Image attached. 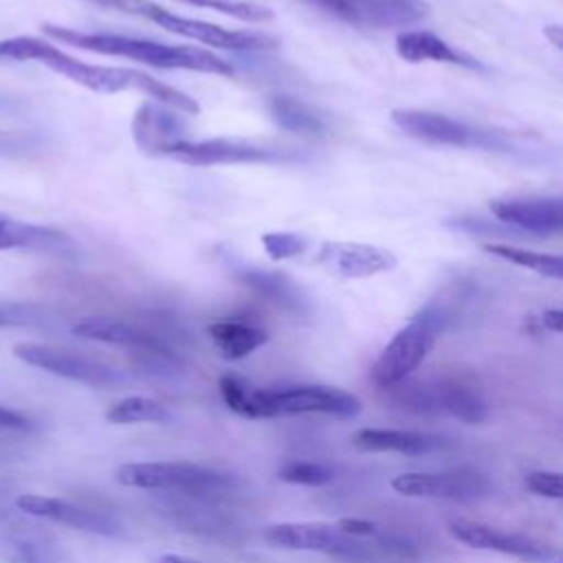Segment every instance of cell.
<instances>
[{
	"label": "cell",
	"instance_id": "obj_28",
	"mask_svg": "<svg viewBox=\"0 0 563 563\" xmlns=\"http://www.w3.org/2000/svg\"><path fill=\"white\" fill-rule=\"evenodd\" d=\"M106 418L114 424H136V422H169L172 413L158 400L145 396H130L112 405Z\"/></svg>",
	"mask_w": 563,
	"mask_h": 563
},
{
	"label": "cell",
	"instance_id": "obj_38",
	"mask_svg": "<svg viewBox=\"0 0 563 563\" xmlns=\"http://www.w3.org/2000/svg\"><path fill=\"white\" fill-rule=\"evenodd\" d=\"M541 321H543V328H548V330H552V332H561V330H563V312H561L559 308L545 310L543 317H541Z\"/></svg>",
	"mask_w": 563,
	"mask_h": 563
},
{
	"label": "cell",
	"instance_id": "obj_41",
	"mask_svg": "<svg viewBox=\"0 0 563 563\" xmlns=\"http://www.w3.org/2000/svg\"><path fill=\"white\" fill-rule=\"evenodd\" d=\"M543 33H545V37H550V40H552V44H554L556 48L561 46V26L550 24V26H545V29H543Z\"/></svg>",
	"mask_w": 563,
	"mask_h": 563
},
{
	"label": "cell",
	"instance_id": "obj_10",
	"mask_svg": "<svg viewBox=\"0 0 563 563\" xmlns=\"http://www.w3.org/2000/svg\"><path fill=\"white\" fill-rule=\"evenodd\" d=\"M172 158L194 165V167H209V165H238V163H284L295 161L297 152L282 145L260 143L251 139H202V141H180L169 150Z\"/></svg>",
	"mask_w": 563,
	"mask_h": 563
},
{
	"label": "cell",
	"instance_id": "obj_18",
	"mask_svg": "<svg viewBox=\"0 0 563 563\" xmlns=\"http://www.w3.org/2000/svg\"><path fill=\"white\" fill-rule=\"evenodd\" d=\"M334 559L341 563H422L420 550L411 539L387 532L380 526L367 537L350 534Z\"/></svg>",
	"mask_w": 563,
	"mask_h": 563
},
{
	"label": "cell",
	"instance_id": "obj_33",
	"mask_svg": "<svg viewBox=\"0 0 563 563\" xmlns=\"http://www.w3.org/2000/svg\"><path fill=\"white\" fill-rule=\"evenodd\" d=\"M262 246L271 255V260H292L308 249V240L292 231H271L262 235Z\"/></svg>",
	"mask_w": 563,
	"mask_h": 563
},
{
	"label": "cell",
	"instance_id": "obj_39",
	"mask_svg": "<svg viewBox=\"0 0 563 563\" xmlns=\"http://www.w3.org/2000/svg\"><path fill=\"white\" fill-rule=\"evenodd\" d=\"M18 108H22V101L18 97L0 92V112H11V110H18Z\"/></svg>",
	"mask_w": 563,
	"mask_h": 563
},
{
	"label": "cell",
	"instance_id": "obj_2",
	"mask_svg": "<svg viewBox=\"0 0 563 563\" xmlns=\"http://www.w3.org/2000/svg\"><path fill=\"white\" fill-rule=\"evenodd\" d=\"M42 33L81 51L110 55V57H125L154 68L233 75V66L229 62L198 46H172V44L119 35V33H86L70 26H59V24H42Z\"/></svg>",
	"mask_w": 563,
	"mask_h": 563
},
{
	"label": "cell",
	"instance_id": "obj_16",
	"mask_svg": "<svg viewBox=\"0 0 563 563\" xmlns=\"http://www.w3.org/2000/svg\"><path fill=\"white\" fill-rule=\"evenodd\" d=\"M490 211L499 222L537 235H552L563 227V205L556 196L499 198L490 202Z\"/></svg>",
	"mask_w": 563,
	"mask_h": 563
},
{
	"label": "cell",
	"instance_id": "obj_19",
	"mask_svg": "<svg viewBox=\"0 0 563 563\" xmlns=\"http://www.w3.org/2000/svg\"><path fill=\"white\" fill-rule=\"evenodd\" d=\"M0 251H31L70 257L77 253V244L62 229L22 222L0 211Z\"/></svg>",
	"mask_w": 563,
	"mask_h": 563
},
{
	"label": "cell",
	"instance_id": "obj_23",
	"mask_svg": "<svg viewBox=\"0 0 563 563\" xmlns=\"http://www.w3.org/2000/svg\"><path fill=\"white\" fill-rule=\"evenodd\" d=\"M235 277L240 279V284H244L246 288H251L255 295L264 297L279 310H286L290 314L308 312V297L303 288L284 271L244 266V268H238Z\"/></svg>",
	"mask_w": 563,
	"mask_h": 563
},
{
	"label": "cell",
	"instance_id": "obj_20",
	"mask_svg": "<svg viewBox=\"0 0 563 563\" xmlns=\"http://www.w3.org/2000/svg\"><path fill=\"white\" fill-rule=\"evenodd\" d=\"M264 539L275 548L323 552L334 559L347 543L350 534L339 530L336 523L301 521V523H275L264 532Z\"/></svg>",
	"mask_w": 563,
	"mask_h": 563
},
{
	"label": "cell",
	"instance_id": "obj_25",
	"mask_svg": "<svg viewBox=\"0 0 563 563\" xmlns=\"http://www.w3.org/2000/svg\"><path fill=\"white\" fill-rule=\"evenodd\" d=\"M211 341L220 354L229 361H238L255 352L268 341V332L244 319H220L207 328Z\"/></svg>",
	"mask_w": 563,
	"mask_h": 563
},
{
	"label": "cell",
	"instance_id": "obj_29",
	"mask_svg": "<svg viewBox=\"0 0 563 563\" xmlns=\"http://www.w3.org/2000/svg\"><path fill=\"white\" fill-rule=\"evenodd\" d=\"M185 4H194L200 9H211L222 15H231L242 22H268L273 20V11L264 4L251 0H180Z\"/></svg>",
	"mask_w": 563,
	"mask_h": 563
},
{
	"label": "cell",
	"instance_id": "obj_7",
	"mask_svg": "<svg viewBox=\"0 0 563 563\" xmlns=\"http://www.w3.org/2000/svg\"><path fill=\"white\" fill-rule=\"evenodd\" d=\"M114 477L132 488L180 490L189 495L220 493L235 484L233 475L189 462H130L121 464Z\"/></svg>",
	"mask_w": 563,
	"mask_h": 563
},
{
	"label": "cell",
	"instance_id": "obj_13",
	"mask_svg": "<svg viewBox=\"0 0 563 563\" xmlns=\"http://www.w3.org/2000/svg\"><path fill=\"white\" fill-rule=\"evenodd\" d=\"M446 530L455 541L475 550L501 552V554L519 556L523 561H550L556 556V552L548 543L537 541L534 537L501 530L497 526H488L471 519H453L446 526Z\"/></svg>",
	"mask_w": 563,
	"mask_h": 563
},
{
	"label": "cell",
	"instance_id": "obj_35",
	"mask_svg": "<svg viewBox=\"0 0 563 563\" xmlns=\"http://www.w3.org/2000/svg\"><path fill=\"white\" fill-rule=\"evenodd\" d=\"M40 143L37 136L29 132H15V130H0V156H18L26 154Z\"/></svg>",
	"mask_w": 563,
	"mask_h": 563
},
{
	"label": "cell",
	"instance_id": "obj_11",
	"mask_svg": "<svg viewBox=\"0 0 563 563\" xmlns=\"http://www.w3.org/2000/svg\"><path fill=\"white\" fill-rule=\"evenodd\" d=\"M330 18L361 29H405L429 15L422 0H306Z\"/></svg>",
	"mask_w": 563,
	"mask_h": 563
},
{
	"label": "cell",
	"instance_id": "obj_21",
	"mask_svg": "<svg viewBox=\"0 0 563 563\" xmlns=\"http://www.w3.org/2000/svg\"><path fill=\"white\" fill-rule=\"evenodd\" d=\"M70 332L81 339L90 341H101L110 345H123L134 352L141 350H169L167 341L150 330L147 325L141 323H130V321H119V319H106V317H88L77 321Z\"/></svg>",
	"mask_w": 563,
	"mask_h": 563
},
{
	"label": "cell",
	"instance_id": "obj_22",
	"mask_svg": "<svg viewBox=\"0 0 563 563\" xmlns=\"http://www.w3.org/2000/svg\"><path fill=\"white\" fill-rule=\"evenodd\" d=\"M352 444L365 453L391 451V453H405V455H422V453H435V451L449 449L451 440L438 433H427V431L365 427L352 435Z\"/></svg>",
	"mask_w": 563,
	"mask_h": 563
},
{
	"label": "cell",
	"instance_id": "obj_40",
	"mask_svg": "<svg viewBox=\"0 0 563 563\" xmlns=\"http://www.w3.org/2000/svg\"><path fill=\"white\" fill-rule=\"evenodd\" d=\"M158 563H207V561H198V559H189L183 554H163L158 559Z\"/></svg>",
	"mask_w": 563,
	"mask_h": 563
},
{
	"label": "cell",
	"instance_id": "obj_34",
	"mask_svg": "<svg viewBox=\"0 0 563 563\" xmlns=\"http://www.w3.org/2000/svg\"><path fill=\"white\" fill-rule=\"evenodd\" d=\"M526 488L539 497H550V499H561L563 495V479L561 473L556 471H534L528 473L523 479Z\"/></svg>",
	"mask_w": 563,
	"mask_h": 563
},
{
	"label": "cell",
	"instance_id": "obj_6",
	"mask_svg": "<svg viewBox=\"0 0 563 563\" xmlns=\"http://www.w3.org/2000/svg\"><path fill=\"white\" fill-rule=\"evenodd\" d=\"M103 7L130 13V15H139L145 18L154 24H158L161 29L196 40L200 44H209L216 48H224V51H266V48H275V40L262 33H253V31H235V29H224L220 24L213 22H205V20H196V18H185L178 15L165 7H158L150 0H95Z\"/></svg>",
	"mask_w": 563,
	"mask_h": 563
},
{
	"label": "cell",
	"instance_id": "obj_8",
	"mask_svg": "<svg viewBox=\"0 0 563 563\" xmlns=\"http://www.w3.org/2000/svg\"><path fill=\"white\" fill-rule=\"evenodd\" d=\"M255 418L325 413L334 418H354L361 413V400L343 389L325 385H299L288 389H253Z\"/></svg>",
	"mask_w": 563,
	"mask_h": 563
},
{
	"label": "cell",
	"instance_id": "obj_3",
	"mask_svg": "<svg viewBox=\"0 0 563 563\" xmlns=\"http://www.w3.org/2000/svg\"><path fill=\"white\" fill-rule=\"evenodd\" d=\"M449 328L451 321L440 303L435 299L429 301L385 345L372 367V380L383 389L405 383L429 356L438 336Z\"/></svg>",
	"mask_w": 563,
	"mask_h": 563
},
{
	"label": "cell",
	"instance_id": "obj_14",
	"mask_svg": "<svg viewBox=\"0 0 563 563\" xmlns=\"http://www.w3.org/2000/svg\"><path fill=\"white\" fill-rule=\"evenodd\" d=\"M15 506L31 517L64 523L81 532H92L101 537H117L121 532V523L110 512L88 508L68 499L37 495V493H22L15 497Z\"/></svg>",
	"mask_w": 563,
	"mask_h": 563
},
{
	"label": "cell",
	"instance_id": "obj_32",
	"mask_svg": "<svg viewBox=\"0 0 563 563\" xmlns=\"http://www.w3.org/2000/svg\"><path fill=\"white\" fill-rule=\"evenodd\" d=\"M220 394L222 400L231 411L244 418H255V407H253V389L235 374H224L220 376Z\"/></svg>",
	"mask_w": 563,
	"mask_h": 563
},
{
	"label": "cell",
	"instance_id": "obj_17",
	"mask_svg": "<svg viewBox=\"0 0 563 563\" xmlns=\"http://www.w3.org/2000/svg\"><path fill=\"white\" fill-rule=\"evenodd\" d=\"M132 136L141 152L154 156H167L174 145L187 139L185 123L176 114V110L152 99L139 106V110L134 112Z\"/></svg>",
	"mask_w": 563,
	"mask_h": 563
},
{
	"label": "cell",
	"instance_id": "obj_9",
	"mask_svg": "<svg viewBox=\"0 0 563 563\" xmlns=\"http://www.w3.org/2000/svg\"><path fill=\"white\" fill-rule=\"evenodd\" d=\"M13 354L26 365H33L37 369L81 385L119 387L125 383V374L121 369L101 358L81 354L77 350L48 343H15Z\"/></svg>",
	"mask_w": 563,
	"mask_h": 563
},
{
	"label": "cell",
	"instance_id": "obj_31",
	"mask_svg": "<svg viewBox=\"0 0 563 563\" xmlns=\"http://www.w3.org/2000/svg\"><path fill=\"white\" fill-rule=\"evenodd\" d=\"M334 477L336 475L328 464L308 462V460H292L279 468V479L288 484H301V486H323Z\"/></svg>",
	"mask_w": 563,
	"mask_h": 563
},
{
	"label": "cell",
	"instance_id": "obj_4",
	"mask_svg": "<svg viewBox=\"0 0 563 563\" xmlns=\"http://www.w3.org/2000/svg\"><path fill=\"white\" fill-rule=\"evenodd\" d=\"M396 400L418 413H449L466 424L488 418V402L479 383L462 372L444 374L431 383H398Z\"/></svg>",
	"mask_w": 563,
	"mask_h": 563
},
{
	"label": "cell",
	"instance_id": "obj_27",
	"mask_svg": "<svg viewBox=\"0 0 563 563\" xmlns=\"http://www.w3.org/2000/svg\"><path fill=\"white\" fill-rule=\"evenodd\" d=\"M484 251L504 260V262L517 264L521 268H530L541 277H550V279H561L563 277L561 257L554 255V253H541V251H530V249L515 246V244H495V242L484 244Z\"/></svg>",
	"mask_w": 563,
	"mask_h": 563
},
{
	"label": "cell",
	"instance_id": "obj_1",
	"mask_svg": "<svg viewBox=\"0 0 563 563\" xmlns=\"http://www.w3.org/2000/svg\"><path fill=\"white\" fill-rule=\"evenodd\" d=\"M0 59L9 62H37L46 68H51L57 75H64L66 79L95 90V92H121V90H141L152 101L163 103L176 112L185 114H198L200 103L189 97L187 92L154 79L152 75L125 68V66H101V64H86L55 44L33 37V35H15L0 40Z\"/></svg>",
	"mask_w": 563,
	"mask_h": 563
},
{
	"label": "cell",
	"instance_id": "obj_30",
	"mask_svg": "<svg viewBox=\"0 0 563 563\" xmlns=\"http://www.w3.org/2000/svg\"><path fill=\"white\" fill-rule=\"evenodd\" d=\"M55 317L48 308L35 303H0V330L2 328H35L48 325Z\"/></svg>",
	"mask_w": 563,
	"mask_h": 563
},
{
	"label": "cell",
	"instance_id": "obj_26",
	"mask_svg": "<svg viewBox=\"0 0 563 563\" xmlns=\"http://www.w3.org/2000/svg\"><path fill=\"white\" fill-rule=\"evenodd\" d=\"M268 108L277 125L288 132H295L301 136H323L328 132L325 119L314 108H310L308 103L290 95H275Z\"/></svg>",
	"mask_w": 563,
	"mask_h": 563
},
{
	"label": "cell",
	"instance_id": "obj_37",
	"mask_svg": "<svg viewBox=\"0 0 563 563\" xmlns=\"http://www.w3.org/2000/svg\"><path fill=\"white\" fill-rule=\"evenodd\" d=\"M336 526H339V530H343L345 534H352V537H367V534L376 532V528H378L374 521L358 519V517H345Z\"/></svg>",
	"mask_w": 563,
	"mask_h": 563
},
{
	"label": "cell",
	"instance_id": "obj_12",
	"mask_svg": "<svg viewBox=\"0 0 563 563\" xmlns=\"http://www.w3.org/2000/svg\"><path fill=\"white\" fill-rule=\"evenodd\" d=\"M391 488L405 497L473 501L490 493V482L479 471L457 468L446 473H402L391 479Z\"/></svg>",
	"mask_w": 563,
	"mask_h": 563
},
{
	"label": "cell",
	"instance_id": "obj_36",
	"mask_svg": "<svg viewBox=\"0 0 563 563\" xmlns=\"http://www.w3.org/2000/svg\"><path fill=\"white\" fill-rule=\"evenodd\" d=\"M0 427L2 429H15V431H26L33 427V420L15 409H9V407H2L0 405Z\"/></svg>",
	"mask_w": 563,
	"mask_h": 563
},
{
	"label": "cell",
	"instance_id": "obj_5",
	"mask_svg": "<svg viewBox=\"0 0 563 563\" xmlns=\"http://www.w3.org/2000/svg\"><path fill=\"white\" fill-rule=\"evenodd\" d=\"M391 121L411 139L449 145V147H466V150H486V152H512L515 143L506 130L475 125L442 112L418 110V108H396L391 112Z\"/></svg>",
	"mask_w": 563,
	"mask_h": 563
},
{
	"label": "cell",
	"instance_id": "obj_24",
	"mask_svg": "<svg viewBox=\"0 0 563 563\" xmlns=\"http://www.w3.org/2000/svg\"><path fill=\"white\" fill-rule=\"evenodd\" d=\"M396 53L411 64L438 62V64H453V66H466V68H482V64L468 53L457 51L440 35L431 31H420V29L400 31L396 35Z\"/></svg>",
	"mask_w": 563,
	"mask_h": 563
},
{
	"label": "cell",
	"instance_id": "obj_15",
	"mask_svg": "<svg viewBox=\"0 0 563 563\" xmlns=\"http://www.w3.org/2000/svg\"><path fill=\"white\" fill-rule=\"evenodd\" d=\"M317 262L334 277L365 279L396 268L398 260L389 249L361 242L328 240L317 251Z\"/></svg>",
	"mask_w": 563,
	"mask_h": 563
}]
</instances>
